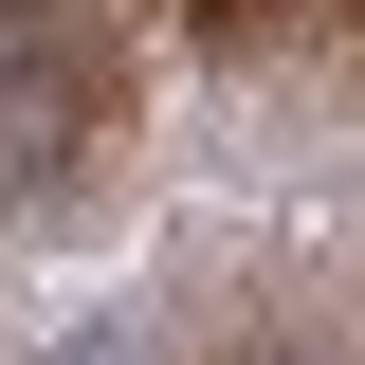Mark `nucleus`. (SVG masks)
Listing matches in <instances>:
<instances>
[{
	"instance_id": "f257e3e1",
	"label": "nucleus",
	"mask_w": 365,
	"mask_h": 365,
	"mask_svg": "<svg viewBox=\"0 0 365 365\" xmlns=\"http://www.w3.org/2000/svg\"><path fill=\"white\" fill-rule=\"evenodd\" d=\"M146 146V0H0V274L73 256Z\"/></svg>"
}]
</instances>
